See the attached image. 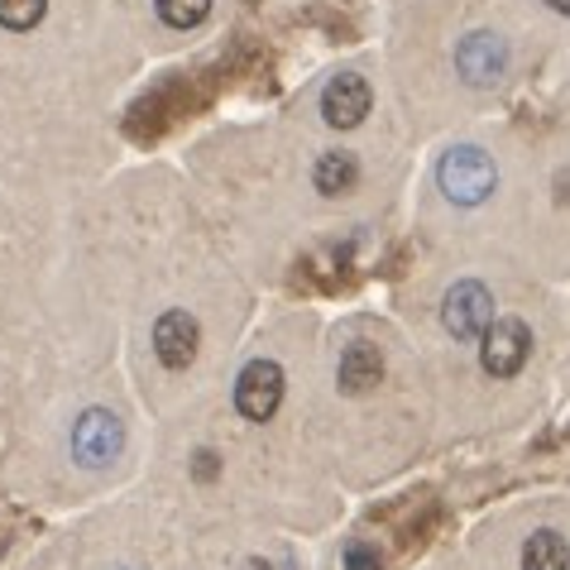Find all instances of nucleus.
<instances>
[{
    "instance_id": "7",
    "label": "nucleus",
    "mask_w": 570,
    "mask_h": 570,
    "mask_svg": "<svg viewBox=\"0 0 570 570\" xmlns=\"http://www.w3.org/2000/svg\"><path fill=\"white\" fill-rule=\"evenodd\" d=\"M197 345H202V326L197 316L187 312H164L154 322V355L168 364V370H187L197 360Z\"/></svg>"
},
{
    "instance_id": "12",
    "label": "nucleus",
    "mask_w": 570,
    "mask_h": 570,
    "mask_svg": "<svg viewBox=\"0 0 570 570\" xmlns=\"http://www.w3.org/2000/svg\"><path fill=\"white\" fill-rule=\"evenodd\" d=\"M154 6L168 29H197L212 14V0H154Z\"/></svg>"
},
{
    "instance_id": "3",
    "label": "nucleus",
    "mask_w": 570,
    "mask_h": 570,
    "mask_svg": "<svg viewBox=\"0 0 570 570\" xmlns=\"http://www.w3.org/2000/svg\"><path fill=\"white\" fill-rule=\"evenodd\" d=\"M532 355V331L518 316H494V326L480 336V364L494 379H513Z\"/></svg>"
},
{
    "instance_id": "14",
    "label": "nucleus",
    "mask_w": 570,
    "mask_h": 570,
    "mask_svg": "<svg viewBox=\"0 0 570 570\" xmlns=\"http://www.w3.org/2000/svg\"><path fill=\"white\" fill-rule=\"evenodd\" d=\"M345 570H384V557L370 542H351L345 547Z\"/></svg>"
},
{
    "instance_id": "13",
    "label": "nucleus",
    "mask_w": 570,
    "mask_h": 570,
    "mask_svg": "<svg viewBox=\"0 0 570 570\" xmlns=\"http://www.w3.org/2000/svg\"><path fill=\"white\" fill-rule=\"evenodd\" d=\"M43 10H49V0H0V24L24 35V29H35L43 20Z\"/></svg>"
},
{
    "instance_id": "9",
    "label": "nucleus",
    "mask_w": 570,
    "mask_h": 570,
    "mask_svg": "<svg viewBox=\"0 0 570 570\" xmlns=\"http://www.w3.org/2000/svg\"><path fill=\"white\" fill-rule=\"evenodd\" d=\"M336 379H341V389H345V393H355V399H360V393H370V389L379 384V379H384V355H379L370 341L345 345Z\"/></svg>"
},
{
    "instance_id": "11",
    "label": "nucleus",
    "mask_w": 570,
    "mask_h": 570,
    "mask_svg": "<svg viewBox=\"0 0 570 570\" xmlns=\"http://www.w3.org/2000/svg\"><path fill=\"white\" fill-rule=\"evenodd\" d=\"M522 570H570V542L551 528L532 532L522 547Z\"/></svg>"
},
{
    "instance_id": "2",
    "label": "nucleus",
    "mask_w": 570,
    "mask_h": 570,
    "mask_svg": "<svg viewBox=\"0 0 570 570\" xmlns=\"http://www.w3.org/2000/svg\"><path fill=\"white\" fill-rule=\"evenodd\" d=\"M441 326L451 331L455 341H480L489 326H494V293L474 278H461L441 303Z\"/></svg>"
},
{
    "instance_id": "1",
    "label": "nucleus",
    "mask_w": 570,
    "mask_h": 570,
    "mask_svg": "<svg viewBox=\"0 0 570 570\" xmlns=\"http://www.w3.org/2000/svg\"><path fill=\"white\" fill-rule=\"evenodd\" d=\"M436 178H441V193H446L455 207H480V202H489V193L499 187V168L480 145H455L446 158H441Z\"/></svg>"
},
{
    "instance_id": "15",
    "label": "nucleus",
    "mask_w": 570,
    "mask_h": 570,
    "mask_svg": "<svg viewBox=\"0 0 570 570\" xmlns=\"http://www.w3.org/2000/svg\"><path fill=\"white\" fill-rule=\"evenodd\" d=\"M197 461H202V465H197V474H202V480H212V474H216V465H212V461H216V455H212V451H202V455H197Z\"/></svg>"
},
{
    "instance_id": "5",
    "label": "nucleus",
    "mask_w": 570,
    "mask_h": 570,
    "mask_svg": "<svg viewBox=\"0 0 570 570\" xmlns=\"http://www.w3.org/2000/svg\"><path fill=\"white\" fill-rule=\"evenodd\" d=\"M120 446H125V426H120L116 413H106V407H87V413L77 417V426H72V455L87 470L110 465L120 455Z\"/></svg>"
},
{
    "instance_id": "8",
    "label": "nucleus",
    "mask_w": 570,
    "mask_h": 570,
    "mask_svg": "<svg viewBox=\"0 0 570 570\" xmlns=\"http://www.w3.org/2000/svg\"><path fill=\"white\" fill-rule=\"evenodd\" d=\"M455 68L470 87H494L503 72H509V49H503L499 35H470L455 49Z\"/></svg>"
},
{
    "instance_id": "4",
    "label": "nucleus",
    "mask_w": 570,
    "mask_h": 570,
    "mask_svg": "<svg viewBox=\"0 0 570 570\" xmlns=\"http://www.w3.org/2000/svg\"><path fill=\"white\" fill-rule=\"evenodd\" d=\"M283 403V364L278 360H249L235 379V407L249 422H268Z\"/></svg>"
},
{
    "instance_id": "10",
    "label": "nucleus",
    "mask_w": 570,
    "mask_h": 570,
    "mask_svg": "<svg viewBox=\"0 0 570 570\" xmlns=\"http://www.w3.org/2000/svg\"><path fill=\"white\" fill-rule=\"evenodd\" d=\"M312 183H316V193H322V197L355 193V183H360V158L345 154V149L322 154V158H316V168H312Z\"/></svg>"
},
{
    "instance_id": "17",
    "label": "nucleus",
    "mask_w": 570,
    "mask_h": 570,
    "mask_svg": "<svg viewBox=\"0 0 570 570\" xmlns=\"http://www.w3.org/2000/svg\"><path fill=\"white\" fill-rule=\"evenodd\" d=\"M245 570H268V566H264V561H249V566H245Z\"/></svg>"
},
{
    "instance_id": "16",
    "label": "nucleus",
    "mask_w": 570,
    "mask_h": 570,
    "mask_svg": "<svg viewBox=\"0 0 570 570\" xmlns=\"http://www.w3.org/2000/svg\"><path fill=\"white\" fill-rule=\"evenodd\" d=\"M547 6L557 10V14H566V20H570V0H547Z\"/></svg>"
},
{
    "instance_id": "6",
    "label": "nucleus",
    "mask_w": 570,
    "mask_h": 570,
    "mask_svg": "<svg viewBox=\"0 0 570 570\" xmlns=\"http://www.w3.org/2000/svg\"><path fill=\"white\" fill-rule=\"evenodd\" d=\"M370 106H374V91L360 72L331 77L326 91H322V120L331 125V130H355V125L370 116Z\"/></svg>"
}]
</instances>
